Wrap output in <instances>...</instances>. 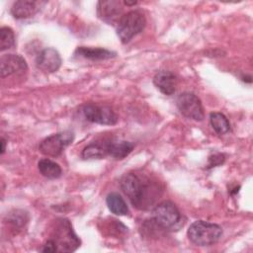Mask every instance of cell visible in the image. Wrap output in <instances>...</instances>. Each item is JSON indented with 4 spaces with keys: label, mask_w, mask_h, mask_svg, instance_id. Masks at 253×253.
Returning a JSON list of instances; mask_svg holds the SVG:
<instances>
[{
    "label": "cell",
    "mask_w": 253,
    "mask_h": 253,
    "mask_svg": "<svg viewBox=\"0 0 253 253\" xmlns=\"http://www.w3.org/2000/svg\"><path fill=\"white\" fill-rule=\"evenodd\" d=\"M188 238L198 246H209L216 243L222 235V229L218 224L196 220L188 228Z\"/></svg>",
    "instance_id": "3"
},
{
    "label": "cell",
    "mask_w": 253,
    "mask_h": 253,
    "mask_svg": "<svg viewBox=\"0 0 253 253\" xmlns=\"http://www.w3.org/2000/svg\"><path fill=\"white\" fill-rule=\"evenodd\" d=\"M45 4L44 1L19 0L12 5L11 14L15 19H27L39 13Z\"/></svg>",
    "instance_id": "11"
},
{
    "label": "cell",
    "mask_w": 253,
    "mask_h": 253,
    "mask_svg": "<svg viewBox=\"0 0 253 253\" xmlns=\"http://www.w3.org/2000/svg\"><path fill=\"white\" fill-rule=\"evenodd\" d=\"M120 186L131 205L138 210H149L154 207L162 193L158 182L138 173L125 174L121 178Z\"/></svg>",
    "instance_id": "1"
},
{
    "label": "cell",
    "mask_w": 253,
    "mask_h": 253,
    "mask_svg": "<svg viewBox=\"0 0 253 253\" xmlns=\"http://www.w3.org/2000/svg\"><path fill=\"white\" fill-rule=\"evenodd\" d=\"M152 220L155 224L165 230H178L184 224V218L178 208L169 201L156 205L152 210Z\"/></svg>",
    "instance_id": "2"
},
{
    "label": "cell",
    "mask_w": 253,
    "mask_h": 253,
    "mask_svg": "<svg viewBox=\"0 0 253 253\" xmlns=\"http://www.w3.org/2000/svg\"><path fill=\"white\" fill-rule=\"evenodd\" d=\"M177 108L180 113L188 119L195 121H203L204 109L201 100L193 93L185 92L179 95L176 101Z\"/></svg>",
    "instance_id": "7"
},
{
    "label": "cell",
    "mask_w": 253,
    "mask_h": 253,
    "mask_svg": "<svg viewBox=\"0 0 253 253\" xmlns=\"http://www.w3.org/2000/svg\"><path fill=\"white\" fill-rule=\"evenodd\" d=\"M106 203L111 212L116 215H126L129 212L126 203L118 193H110L106 198Z\"/></svg>",
    "instance_id": "16"
},
{
    "label": "cell",
    "mask_w": 253,
    "mask_h": 253,
    "mask_svg": "<svg viewBox=\"0 0 253 253\" xmlns=\"http://www.w3.org/2000/svg\"><path fill=\"white\" fill-rule=\"evenodd\" d=\"M41 251H42V252H57V247H56L55 243L53 242V240L47 239L46 242L42 245V248L41 249Z\"/></svg>",
    "instance_id": "22"
},
{
    "label": "cell",
    "mask_w": 253,
    "mask_h": 253,
    "mask_svg": "<svg viewBox=\"0 0 253 253\" xmlns=\"http://www.w3.org/2000/svg\"><path fill=\"white\" fill-rule=\"evenodd\" d=\"M15 44V35L11 28L2 27L0 29V50L4 51Z\"/></svg>",
    "instance_id": "20"
},
{
    "label": "cell",
    "mask_w": 253,
    "mask_h": 253,
    "mask_svg": "<svg viewBox=\"0 0 253 253\" xmlns=\"http://www.w3.org/2000/svg\"><path fill=\"white\" fill-rule=\"evenodd\" d=\"M210 122L213 130L217 134H224L230 128V125L227 118L221 113H218V112L211 113Z\"/></svg>",
    "instance_id": "19"
},
{
    "label": "cell",
    "mask_w": 253,
    "mask_h": 253,
    "mask_svg": "<svg viewBox=\"0 0 253 253\" xmlns=\"http://www.w3.org/2000/svg\"><path fill=\"white\" fill-rule=\"evenodd\" d=\"M83 114L87 121L95 124L113 126L118 122V116L108 106L87 104L83 108Z\"/></svg>",
    "instance_id": "8"
},
{
    "label": "cell",
    "mask_w": 253,
    "mask_h": 253,
    "mask_svg": "<svg viewBox=\"0 0 253 253\" xmlns=\"http://www.w3.org/2000/svg\"><path fill=\"white\" fill-rule=\"evenodd\" d=\"M109 141H96L86 145L81 153L83 159H101L109 155Z\"/></svg>",
    "instance_id": "15"
},
{
    "label": "cell",
    "mask_w": 253,
    "mask_h": 253,
    "mask_svg": "<svg viewBox=\"0 0 253 253\" xmlns=\"http://www.w3.org/2000/svg\"><path fill=\"white\" fill-rule=\"evenodd\" d=\"M133 149V144L129 141H111L109 147V155L116 159L126 157Z\"/></svg>",
    "instance_id": "18"
},
{
    "label": "cell",
    "mask_w": 253,
    "mask_h": 253,
    "mask_svg": "<svg viewBox=\"0 0 253 253\" xmlns=\"http://www.w3.org/2000/svg\"><path fill=\"white\" fill-rule=\"evenodd\" d=\"M27 69L28 65L25 58L19 54H4L0 58V73L2 78L15 73L25 72Z\"/></svg>",
    "instance_id": "10"
},
{
    "label": "cell",
    "mask_w": 253,
    "mask_h": 253,
    "mask_svg": "<svg viewBox=\"0 0 253 253\" xmlns=\"http://www.w3.org/2000/svg\"><path fill=\"white\" fill-rule=\"evenodd\" d=\"M58 252H72L80 246V239L73 231L72 225L67 218H58L52 231V237Z\"/></svg>",
    "instance_id": "5"
},
{
    "label": "cell",
    "mask_w": 253,
    "mask_h": 253,
    "mask_svg": "<svg viewBox=\"0 0 253 253\" xmlns=\"http://www.w3.org/2000/svg\"><path fill=\"white\" fill-rule=\"evenodd\" d=\"M122 11L123 3L117 0L99 1L97 5L98 17L107 23H114L115 21L120 20L119 18Z\"/></svg>",
    "instance_id": "12"
},
{
    "label": "cell",
    "mask_w": 253,
    "mask_h": 253,
    "mask_svg": "<svg viewBox=\"0 0 253 253\" xmlns=\"http://www.w3.org/2000/svg\"><path fill=\"white\" fill-rule=\"evenodd\" d=\"M1 145H2V147H1V154H3L5 152V147H6V140L3 137L1 138Z\"/></svg>",
    "instance_id": "23"
},
{
    "label": "cell",
    "mask_w": 253,
    "mask_h": 253,
    "mask_svg": "<svg viewBox=\"0 0 253 253\" xmlns=\"http://www.w3.org/2000/svg\"><path fill=\"white\" fill-rule=\"evenodd\" d=\"M75 55L91 59V60H105L116 56V52L102 48V47H91V46H79L76 48Z\"/></svg>",
    "instance_id": "14"
},
{
    "label": "cell",
    "mask_w": 253,
    "mask_h": 253,
    "mask_svg": "<svg viewBox=\"0 0 253 253\" xmlns=\"http://www.w3.org/2000/svg\"><path fill=\"white\" fill-rule=\"evenodd\" d=\"M37 67L45 72L52 73L58 70L61 65V57L58 51L52 47H46L42 49L36 58Z\"/></svg>",
    "instance_id": "9"
},
{
    "label": "cell",
    "mask_w": 253,
    "mask_h": 253,
    "mask_svg": "<svg viewBox=\"0 0 253 253\" xmlns=\"http://www.w3.org/2000/svg\"><path fill=\"white\" fill-rule=\"evenodd\" d=\"M38 168L41 174L48 179H57L62 173L60 166L48 158L41 159L38 163Z\"/></svg>",
    "instance_id": "17"
},
{
    "label": "cell",
    "mask_w": 253,
    "mask_h": 253,
    "mask_svg": "<svg viewBox=\"0 0 253 253\" xmlns=\"http://www.w3.org/2000/svg\"><path fill=\"white\" fill-rule=\"evenodd\" d=\"M145 24L146 20L141 11H129L123 15L118 21L117 35L123 43H126L137 34L142 32Z\"/></svg>",
    "instance_id": "4"
},
{
    "label": "cell",
    "mask_w": 253,
    "mask_h": 253,
    "mask_svg": "<svg viewBox=\"0 0 253 253\" xmlns=\"http://www.w3.org/2000/svg\"><path fill=\"white\" fill-rule=\"evenodd\" d=\"M137 2L136 1H133V2H128V1H125L124 4L126 5V6H132V5H135Z\"/></svg>",
    "instance_id": "24"
},
{
    "label": "cell",
    "mask_w": 253,
    "mask_h": 253,
    "mask_svg": "<svg viewBox=\"0 0 253 253\" xmlns=\"http://www.w3.org/2000/svg\"><path fill=\"white\" fill-rule=\"evenodd\" d=\"M74 138L73 132L69 130L57 132L45 137L39 145L42 154L55 157L61 154L63 149L68 146Z\"/></svg>",
    "instance_id": "6"
},
{
    "label": "cell",
    "mask_w": 253,
    "mask_h": 253,
    "mask_svg": "<svg viewBox=\"0 0 253 253\" xmlns=\"http://www.w3.org/2000/svg\"><path fill=\"white\" fill-rule=\"evenodd\" d=\"M223 161H224V156H223V154H220V153L213 154L212 156H210V158H209L208 168L215 167V166L221 164Z\"/></svg>",
    "instance_id": "21"
},
{
    "label": "cell",
    "mask_w": 253,
    "mask_h": 253,
    "mask_svg": "<svg viewBox=\"0 0 253 253\" xmlns=\"http://www.w3.org/2000/svg\"><path fill=\"white\" fill-rule=\"evenodd\" d=\"M153 84L164 95H172L176 90L177 79L176 76L166 70L157 72L153 77Z\"/></svg>",
    "instance_id": "13"
}]
</instances>
